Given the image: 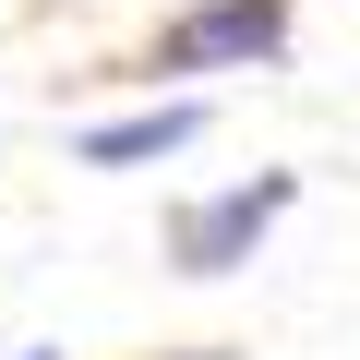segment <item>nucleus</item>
<instances>
[{"instance_id":"1","label":"nucleus","mask_w":360,"mask_h":360,"mask_svg":"<svg viewBox=\"0 0 360 360\" xmlns=\"http://www.w3.org/2000/svg\"><path fill=\"white\" fill-rule=\"evenodd\" d=\"M288 49V0H193L168 13L156 49H144V84H180V72H252Z\"/></svg>"},{"instance_id":"2","label":"nucleus","mask_w":360,"mask_h":360,"mask_svg":"<svg viewBox=\"0 0 360 360\" xmlns=\"http://www.w3.org/2000/svg\"><path fill=\"white\" fill-rule=\"evenodd\" d=\"M288 193H300L288 168H252V180H229V193H193V205L168 217V264L180 276H240L264 252V229L288 217Z\"/></svg>"},{"instance_id":"3","label":"nucleus","mask_w":360,"mask_h":360,"mask_svg":"<svg viewBox=\"0 0 360 360\" xmlns=\"http://www.w3.org/2000/svg\"><path fill=\"white\" fill-rule=\"evenodd\" d=\"M193 132H205V96H144V108L96 120L72 156H84V168H156V156H180V144H193Z\"/></svg>"},{"instance_id":"4","label":"nucleus","mask_w":360,"mask_h":360,"mask_svg":"<svg viewBox=\"0 0 360 360\" xmlns=\"http://www.w3.org/2000/svg\"><path fill=\"white\" fill-rule=\"evenodd\" d=\"M180 360H229V348H180Z\"/></svg>"},{"instance_id":"5","label":"nucleus","mask_w":360,"mask_h":360,"mask_svg":"<svg viewBox=\"0 0 360 360\" xmlns=\"http://www.w3.org/2000/svg\"><path fill=\"white\" fill-rule=\"evenodd\" d=\"M13 360H60V348H13Z\"/></svg>"}]
</instances>
